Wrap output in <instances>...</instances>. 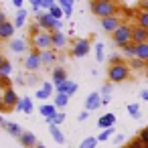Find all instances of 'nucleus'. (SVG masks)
Here are the masks:
<instances>
[{"label": "nucleus", "mask_w": 148, "mask_h": 148, "mask_svg": "<svg viewBox=\"0 0 148 148\" xmlns=\"http://www.w3.org/2000/svg\"><path fill=\"white\" fill-rule=\"evenodd\" d=\"M97 2H116V0H97Z\"/></svg>", "instance_id": "6e6d98bb"}, {"label": "nucleus", "mask_w": 148, "mask_h": 148, "mask_svg": "<svg viewBox=\"0 0 148 148\" xmlns=\"http://www.w3.org/2000/svg\"><path fill=\"white\" fill-rule=\"evenodd\" d=\"M33 99L31 97H21V101L16 103V112H23V114H31L33 112Z\"/></svg>", "instance_id": "2eb2a0df"}, {"label": "nucleus", "mask_w": 148, "mask_h": 148, "mask_svg": "<svg viewBox=\"0 0 148 148\" xmlns=\"http://www.w3.org/2000/svg\"><path fill=\"white\" fill-rule=\"evenodd\" d=\"M122 148H130V146H122Z\"/></svg>", "instance_id": "13d9d810"}, {"label": "nucleus", "mask_w": 148, "mask_h": 148, "mask_svg": "<svg viewBox=\"0 0 148 148\" xmlns=\"http://www.w3.org/2000/svg\"><path fill=\"white\" fill-rule=\"evenodd\" d=\"M67 101H69V95H67V93H57L53 103H55L57 108H65V106H67Z\"/></svg>", "instance_id": "c85d7f7f"}, {"label": "nucleus", "mask_w": 148, "mask_h": 148, "mask_svg": "<svg viewBox=\"0 0 148 148\" xmlns=\"http://www.w3.org/2000/svg\"><path fill=\"white\" fill-rule=\"evenodd\" d=\"M128 77H130V65H126V63H114V65H110V69H108L110 83H122Z\"/></svg>", "instance_id": "f03ea898"}, {"label": "nucleus", "mask_w": 148, "mask_h": 148, "mask_svg": "<svg viewBox=\"0 0 148 148\" xmlns=\"http://www.w3.org/2000/svg\"><path fill=\"white\" fill-rule=\"evenodd\" d=\"M35 148H47V146H45V144H37Z\"/></svg>", "instance_id": "4d7b16f0"}, {"label": "nucleus", "mask_w": 148, "mask_h": 148, "mask_svg": "<svg viewBox=\"0 0 148 148\" xmlns=\"http://www.w3.org/2000/svg\"><path fill=\"white\" fill-rule=\"evenodd\" d=\"M128 146H130V148H146V144H144L140 138H134V140H132Z\"/></svg>", "instance_id": "ea45409f"}, {"label": "nucleus", "mask_w": 148, "mask_h": 148, "mask_svg": "<svg viewBox=\"0 0 148 148\" xmlns=\"http://www.w3.org/2000/svg\"><path fill=\"white\" fill-rule=\"evenodd\" d=\"M114 124H116V116H114V114H103V116L97 120V126L103 128V130H106V128H114Z\"/></svg>", "instance_id": "a211bd4d"}, {"label": "nucleus", "mask_w": 148, "mask_h": 148, "mask_svg": "<svg viewBox=\"0 0 148 148\" xmlns=\"http://www.w3.org/2000/svg\"><path fill=\"white\" fill-rule=\"evenodd\" d=\"M51 35H53V51H59V49H65L67 47V37L61 31H55Z\"/></svg>", "instance_id": "4468645a"}, {"label": "nucleus", "mask_w": 148, "mask_h": 148, "mask_svg": "<svg viewBox=\"0 0 148 148\" xmlns=\"http://www.w3.org/2000/svg\"><path fill=\"white\" fill-rule=\"evenodd\" d=\"M112 39H114V43H116L120 49H122L124 45L132 43V27H130V25H120V29L112 33Z\"/></svg>", "instance_id": "39448f33"}, {"label": "nucleus", "mask_w": 148, "mask_h": 148, "mask_svg": "<svg viewBox=\"0 0 148 148\" xmlns=\"http://www.w3.org/2000/svg\"><path fill=\"white\" fill-rule=\"evenodd\" d=\"M128 112H130L132 118H140V108H138V103H130V106H128Z\"/></svg>", "instance_id": "72a5a7b5"}, {"label": "nucleus", "mask_w": 148, "mask_h": 148, "mask_svg": "<svg viewBox=\"0 0 148 148\" xmlns=\"http://www.w3.org/2000/svg\"><path fill=\"white\" fill-rule=\"evenodd\" d=\"M0 110H6L4 108V101H2V95H0Z\"/></svg>", "instance_id": "603ef678"}, {"label": "nucleus", "mask_w": 148, "mask_h": 148, "mask_svg": "<svg viewBox=\"0 0 148 148\" xmlns=\"http://www.w3.org/2000/svg\"><path fill=\"white\" fill-rule=\"evenodd\" d=\"M89 49H91V45H89V41L87 39H77L75 43H73V49H71V55L73 57H85L87 53H89Z\"/></svg>", "instance_id": "423d86ee"}, {"label": "nucleus", "mask_w": 148, "mask_h": 148, "mask_svg": "<svg viewBox=\"0 0 148 148\" xmlns=\"http://www.w3.org/2000/svg\"><path fill=\"white\" fill-rule=\"evenodd\" d=\"M101 106V93H89L87 95V99H85V110L87 112H93V110H97Z\"/></svg>", "instance_id": "ddd939ff"}, {"label": "nucleus", "mask_w": 148, "mask_h": 148, "mask_svg": "<svg viewBox=\"0 0 148 148\" xmlns=\"http://www.w3.org/2000/svg\"><path fill=\"white\" fill-rule=\"evenodd\" d=\"M2 23H6V14H4L2 10H0V25H2Z\"/></svg>", "instance_id": "8fccbe9b"}, {"label": "nucleus", "mask_w": 148, "mask_h": 148, "mask_svg": "<svg viewBox=\"0 0 148 148\" xmlns=\"http://www.w3.org/2000/svg\"><path fill=\"white\" fill-rule=\"evenodd\" d=\"M39 112H41V116H43L45 120H51V118L57 114V106H55V103H43Z\"/></svg>", "instance_id": "f3484780"}, {"label": "nucleus", "mask_w": 148, "mask_h": 148, "mask_svg": "<svg viewBox=\"0 0 148 148\" xmlns=\"http://www.w3.org/2000/svg\"><path fill=\"white\" fill-rule=\"evenodd\" d=\"M55 4H57L55 0H41V8H43V10H51Z\"/></svg>", "instance_id": "4c0bfd02"}, {"label": "nucleus", "mask_w": 148, "mask_h": 148, "mask_svg": "<svg viewBox=\"0 0 148 148\" xmlns=\"http://www.w3.org/2000/svg\"><path fill=\"white\" fill-rule=\"evenodd\" d=\"M65 79H67L65 69H63V67H55V69H53V83H61V81H65Z\"/></svg>", "instance_id": "a878e982"}, {"label": "nucleus", "mask_w": 148, "mask_h": 148, "mask_svg": "<svg viewBox=\"0 0 148 148\" xmlns=\"http://www.w3.org/2000/svg\"><path fill=\"white\" fill-rule=\"evenodd\" d=\"M53 85H55V91H57V93L73 95V93L77 91V85H75L73 81H69V79H65V81H61V83H53Z\"/></svg>", "instance_id": "9d476101"}, {"label": "nucleus", "mask_w": 148, "mask_h": 148, "mask_svg": "<svg viewBox=\"0 0 148 148\" xmlns=\"http://www.w3.org/2000/svg\"><path fill=\"white\" fill-rule=\"evenodd\" d=\"M2 101H4V108L10 110V108H16V103L21 101V97L16 95V91L12 87H6L4 93H2Z\"/></svg>", "instance_id": "6e6552de"}, {"label": "nucleus", "mask_w": 148, "mask_h": 148, "mask_svg": "<svg viewBox=\"0 0 148 148\" xmlns=\"http://www.w3.org/2000/svg\"><path fill=\"white\" fill-rule=\"evenodd\" d=\"M130 67H132V69H142V67H146V61H142V59H136V57H134V59L130 61Z\"/></svg>", "instance_id": "473e14b6"}, {"label": "nucleus", "mask_w": 148, "mask_h": 148, "mask_svg": "<svg viewBox=\"0 0 148 148\" xmlns=\"http://www.w3.org/2000/svg\"><path fill=\"white\" fill-rule=\"evenodd\" d=\"M37 23L41 25V29H43V31H49V33L61 31V27H63V21L53 18L49 10H45V12H37Z\"/></svg>", "instance_id": "20e7f679"}, {"label": "nucleus", "mask_w": 148, "mask_h": 148, "mask_svg": "<svg viewBox=\"0 0 148 148\" xmlns=\"http://www.w3.org/2000/svg\"><path fill=\"white\" fill-rule=\"evenodd\" d=\"M122 53L126 55V57H136V43H128V45H124L122 47Z\"/></svg>", "instance_id": "cd10ccee"}, {"label": "nucleus", "mask_w": 148, "mask_h": 148, "mask_svg": "<svg viewBox=\"0 0 148 148\" xmlns=\"http://www.w3.org/2000/svg\"><path fill=\"white\" fill-rule=\"evenodd\" d=\"M41 59H43V65H51L57 61V53L53 49H47V51H41Z\"/></svg>", "instance_id": "aec40b11"}, {"label": "nucleus", "mask_w": 148, "mask_h": 148, "mask_svg": "<svg viewBox=\"0 0 148 148\" xmlns=\"http://www.w3.org/2000/svg\"><path fill=\"white\" fill-rule=\"evenodd\" d=\"M27 10L25 8H21V10H16V18H14V27L16 29H21V27H25V23H27Z\"/></svg>", "instance_id": "b1692460"}, {"label": "nucleus", "mask_w": 148, "mask_h": 148, "mask_svg": "<svg viewBox=\"0 0 148 148\" xmlns=\"http://www.w3.org/2000/svg\"><path fill=\"white\" fill-rule=\"evenodd\" d=\"M95 59H97V61H103V45H101V43L95 45Z\"/></svg>", "instance_id": "e433bc0d"}, {"label": "nucleus", "mask_w": 148, "mask_h": 148, "mask_svg": "<svg viewBox=\"0 0 148 148\" xmlns=\"http://www.w3.org/2000/svg\"><path fill=\"white\" fill-rule=\"evenodd\" d=\"M140 8H144V10H148V0H142V2H140Z\"/></svg>", "instance_id": "de8ad7c7"}, {"label": "nucleus", "mask_w": 148, "mask_h": 148, "mask_svg": "<svg viewBox=\"0 0 148 148\" xmlns=\"http://www.w3.org/2000/svg\"><path fill=\"white\" fill-rule=\"evenodd\" d=\"M136 59H142V61L148 63V43L136 45Z\"/></svg>", "instance_id": "412c9836"}, {"label": "nucleus", "mask_w": 148, "mask_h": 148, "mask_svg": "<svg viewBox=\"0 0 148 148\" xmlns=\"http://www.w3.org/2000/svg\"><path fill=\"white\" fill-rule=\"evenodd\" d=\"M112 134H114V128H106V130H101V134L97 136V140H99V142H103V140H108Z\"/></svg>", "instance_id": "f704fd0d"}, {"label": "nucleus", "mask_w": 148, "mask_h": 148, "mask_svg": "<svg viewBox=\"0 0 148 148\" xmlns=\"http://www.w3.org/2000/svg\"><path fill=\"white\" fill-rule=\"evenodd\" d=\"M65 122V114L63 112H57L51 120H47V124H55V126H59V124H63Z\"/></svg>", "instance_id": "2f4dec72"}, {"label": "nucleus", "mask_w": 148, "mask_h": 148, "mask_svg": "<svg viewBox=\"0 0 148 148\" xmlns=\"http://www.w3.org/2000/svg\"><path fill=\"white\" fill-rule=\"evenodd\" d=\"M10 49H12L14 53H25V51H27V41H25V39H14L12 45H10Z\"/></svg>", "instance_id": "393cba45"}, {"label": "nucleus", "mask_w": 148, "mask_h": 148, "mask_svg": "<svg viewBox=\"0 0 148 148\" xmlns=\"http://www.w3.org/2000/svg\"><path fill=\"white\" fill-rule=\"evenodd\" d=\"M4 124H6V122H4V118H2V116H0V126H4Z\"/></svg>", "instance_id": "5fc2aeb1"}, {"label": "nucleus", "mask_w": 148, "mask_h": 148, "mask_svg": "<svg viewBox=\"0 0 148 148\" xmlns=\"http://www.w3.org/2000/svg\"><path fill=\"white\" fill-rule=\"evenodd\" d=\"M120 25H122V21H120L118 16L101 18V29H103L106 33H114V31H118V29H120Z\"/></svg>", "instance_id": "9b49d317"}, {"label": "nucleus", "mask_w": 148, "mask_h": 148, "mask_svg": "<svg viewBox=\"0 0 148 148\" xmlns=\"http://www.w3.org/2000/svg\"><path fill=\"white\" fill-rule=\"evenodd\" d=\"M73 2H75V0H57V4H59L63 10H67V8H73Z\"/></svg>", "instance_id": "c9c22d12"}, {"label": "nucleus", "mask_w": 148, "mask_h": 148, "mask_svg": "<svg viewBox=\"0 0 148 148\" xmlns=\"http://www.w3.org/2000/svg\"><path fill=\"white\" fill-rule=\"evenodd\" d=\"M97 142H99V140H97V136H89V138H85V140L79 144V148H95V146H97Z\"/></svg>", "instance_id": "c756f323"}, {"label": "nucleus", "mask_w": 148, "mask_h": 148, "mask_svg": "<svg viewBox=\"0 0 148 148\" xmlns=\"http://www.w3.org/2000/svg\"><path fill=\"white\" fill-rule=\"evenodd\" d=\"M12 4H14V6L21 10V8H23V4H25V0H12Z\"/></svg>", "instance_id": "49530a36"}, {"label": "nucleus", "mask_w": 148, "mask_h": 148, "mask_svg": "<svg viewBox=\"0 0 148 148\" xmlns=\"http://www.w3.org/2000/svg\"><path fill=\"white\" fill-rule=\"evenodd\" d=\"M4 61H6V59H4V57H2V53H0V65H2V63H4Z\"/></svg>", "instance_id": "864d4df0"}, {"label": "nucleus", "mask_w": 148, "mask_h": 148, "mask_svg": "<svg viewBox=\"0 0 148 148\" xmlns=\"http://www.w3.org/2000/svg\"><path fill=\"white\" fill-rule=\"evenodd\" d=\"M18 140H21V144H23V146H27V148H35V146L39 144V142H37V138H35V134H31V132H23Z\"/></svg>", "instance_id": "dca6fc26"}, {"label": "nucleus", "mask_w": 148, "mask_h": 148, "mask_svg": "<svg viewBox=\"0 0 148 148\" xmlns=\"http://www.w3.org/2000/svg\"><path fill=\"white\" fill-rule=\"evenodd\" d=\"M31 47L33 51H47V49H53V35L49 31H41L37 35L31 37Z\"/></svg>", "instance_id": "7ed1b4c3"}, {"label": "nucleus", "mask_w": 148, "mask_h": 148, "mask_svg": "<svg viewBox=\"0 0 148 148\" xmlns=\"http://www.w3.org/2000/svg\"><path fill=\"white\" fill-rule=\"evenodd\" d=\"M43 89H45V91L49 93V97H51V93H53V89H55V85H53L51 81H45V83H43Z\"/></svg>", "instance_id": "a19ab883"}, {"label": "nucleus", "mask_w": 148, "mask_h": 148, "mask_svg": "<svg viewBox=\"0 0 148 148\" xmlns=\"http://www.w3.org/2000/svg\"><path fill=\"white\" fill-rule=\"evenodd\" d=\"M138 138H140V140L148 146V128H142V130L138 132Z\"/></svg>", "instance_id": "58836bf2"}, {"label": "nucleus", "mask_w": 148, "mask_h": 148, "mask_svg": "<svg viewBox=\"0 0 148 148\" xmlns=\"http://www.w3.org/2000/svg\"><path fill=\"white\" fill-rule=\"evenodd\" d=\"M87 116H89V112L85 110V112H81V114L77 116V120H79V122H83V120H87Z\"/></svg>", "instance_id": "a18cd8bd"}, {"label": "nucleus", "mask_w": 148, "mask_h": 148, "mask_svg": "<svg viewBox=\"0 0 148 148\" xmlns=\"http://www.w3.org/2000/svg\"><path fill=\"white\" fill-rule=\"evenodd\" d=\"M49 132H51V136H53V140H55L57 144H65V136H63V132L59 130V126L49 124Z\"/></svg>", "instance_id": "6ab92c4d"}, {"label": "nucleus", "mask_w": 148, "mask_h": 148, "mask_svg": "<svg viewBox=\"0 0 148 148\" xmlns=\"http://www.w3.org/2000/svg\"><path fill=\"white\" fill-rule=\"evenodd\" d=\"M43 65V59H41V51H31L25 59V67L29 71H37L39 67Z\"/></svg>", "instance_id": "0eeeda50"}, {"label": "nucleus", "mask_w": 148, "mask_h": 148, "mask_svg": "<svg viewBox=\"0 0 148 148\" xmlns=\"http://www.w3.org/2000/svg\"><path fill=\"white\" fill-rule=\"evenodd\" d=\"M63 12H65V16H71V14H73V8H67V10H63Z\"/></svg>", "instance_id": "3c124183"}, {"label": "nucleus", "mask_w": 148, "mask_h": 148, "mask_svg": "<svg viewBox=\"0 0 148 148\" xmlns=\"http://www.w3.org/2000/svg\"><path fill=\"white\" fill-rule=\"evenodd\" d=\"M41 31H43V29H41V25H39V23H33V27H31V37H33V35H37V33H41Z\"/></svg>", "instance_id": "37998d69"}, {"label": "nucleus", "mask_w": 148, "mask_h": 148, "mask_svg": "<svg viewBox=\"0 0 148 148\" xmlns=\"http://www.w3.org/2000/svg\"><path fill=\"white\" fill-rule=\"evenodd\" d=\"M136 23H138V27H144V29H148V10L140 8V10L136 12Z\"/></svg>", "instance_id": "5701e85b"}, {"label": "nucleus", "mask_w": 148, "mask_h": 148, "mask_svg": "<svg viewBox=\"0 0 148 148\" xmlns=\"http://www.w3.org/2000/svg\"><path fill=\"white\" fill-rule=\"evenodd\" d=\"M132 43L140 45V43H148V29L144 27H132Z\"/></svg>", "instance_id": "1a4fd4ad"}, {"label": "nucleus", "mask_w": 148, "mask_h": 148, "mask_svg": "<svg viewBox=\"0 0 148 148\" xmlns=\"http://www.w3.org/2000/svg\"><path fill=\"white\" fill-rule=\"evenodd\" d=\"M146 69H148V63H146Z\"/></svg>", "instance_id": "bf43d9fd"}, {"label": "nucleus", "mask_w": 148, "mask_h": 148, "mask_svg": "<svg viewBox=\"0 0 148 148\" xmlns=\"http://www.w3.org/2000/svg\"><path fill=\"white\" fill-rule=\"evenodd\" d=\"M49 12H51V16H53V18H57V21H61V18L65 16V12H63V8H61L59 4H55V6H53V8H51Z\"/></svg>", "instance_id": "7c9ffc66"}, {"label": "nucleus", "mask_w": 148, "mask_h": 148, "mask_svg": "<svg viewBox=\"0 0 148 148\" xmlns=\"http://www.w3.org/2000/svg\"><path fill=\"white\" fill-rule=\"evenodd\" d=\"M140 95H142V99H144V101H148V89H144Z\"/></svg>", "instance_id": "09e8293b"}, {"label": "nucleus", "mask_w": 148, "mask_h": 148, "mask_svg": "<svg viewBox=\"0 0 148 148\" xmlns=\"http://www.w3.org/2000/svg\"><path fill=\"white\" fill-rule=\"evenodd\" d=\"M37 97H39V99H47V97H49V93H47V91H45V89L41 87V89L37 91Z\"/></svg>", "instance_id": "c03bdc74"}, {"label": "nucleus", "mask_w": 148, "mask_h": 148, "mask_svg": "<svg viewBox=\"0 0 148 148\" xmlns=\"http://www.w3.org/2000/svg\"><path fill=\"white\" fill-rule=\"evenodd\" d=\"M110 93H112V85H110V83H106V85L101 87V97H108Z\"/></svg>", "instance_id": "79ce46f5"}, {"label": "nucleus", "mask_w": 148, "mask_h": 148, "mask_svg": "<svg viewBox=\"0 0 148 148\" xmlns=\"http://www.w3.org/2000/svg\"><path fill=\"white\" fill-rule=\"evenodd\" d=\"M89 8L99 21L108 18V16H118V4L116 2H97V0H91Z\"/></svg>", "instance_id": "f257e3e1"}, {"label": "nucleus", "mask_w": 148, "mask_h": 148, "mask_svg": "<svg viewBox=\"0 0 148 148\" xmlns=\"http://www.w3.org/2000/svg\"><path fill=\"white\" fill-rule=\"evenodd\" d=\"M16 33V27H14V23H2L0 25V41H8V39H12V35Z\"/></svg>", "instance_id": "f8f14e48"}, {"label": "nucleus", "mask_w": 148, "mask_h": 148, "mask_svg": "<svg viewBox=\"0 0 148 148\" xmlns=\"http://www.w3.org/2000/svg\"><path fill=\"white\" fill-rule=\"evenodd\" d=\"M12 75V63L10 61H4L2 65H0V77L2 79H8Z\"/></svg>", "instance_id": "bb28decb"}, {"label": "nucleus", "mask_w": 148, "mask_h": 148, "mask_svg": "<svg viewBox=\"0 0 148 148\" xmlns=\"http://www.w3.org/2000/svg\"><path fill=\"white\" fill-rule=\"evenodd\" d=\"M4 128H6V132H8V134H12V136H16V138H21V134L25 132V130H23L18 124H14V122H6V124H4Z\"/></svg>", "instance_id": "4be33fe9"}]
</instances>
